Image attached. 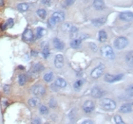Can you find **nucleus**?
Segmentation results:
<instances>
[{
    "label": "nucleus",
    "instance_id": "4",
    "mask_svg": "<svg viewBox=\"0 0 133 124\" xmlns=\"http://www.w3.org/2000/svg\"><path fill=\"white\" fill-rule=\"evenodd\" d=\"M105 72V64L100 63L97 67H95L91 72V77L93 79H99Z\"/></svg>",
    "mask_w": 133,
    "mask_h": 124
},
{
    "label": "nucleus",
    "instance_id": "2",
    "mask_svg": "<svg viewBox=\"0 0 133 124\" xmlns=\"http://www.w3.org/2000/svg\"><path fill=\"white\" fill-rule=\"evenodd\" d=\"M101 106L107 111H113L116 108V102L113 99H104L101 101Z\"/></svg>",
    "mask_w": 133,
    "mask_h": 124
},
{
    "label": "nucleus",
    "instance_id": "12",
    "mask_svg": "<svg viewBox=\"0 0 133 124\" xmlns=\"http://www.w3.org/2000/svg\"><path fill=\"white\" fill-rule=\"evenodd\" d=\"M33 32L31 30H30V28H27L25 31H24V33H23V40L26 42H31L33 40Z\"/></svg>",
    "mask_w": 133,
    "mask_h": 124
},
{
    "label": "nucleus",
    "instance_id": "29",
    "mask_svg": "<svg viewBox=\"0 0 133 124\" xmlns=\"http://www.w3.org/2000/svg\"><path fill=\"white\" fill-rule=\"evenodd\" d=\"M84 82L82 80H78L77 82H75L74 84H73V87H74L76 90H79V89L82 87V85H83Z\"/></svg>",
    "mask_w": 133,
    "mask_h": 124
},
{
    "label": "nucleus",
    "instance_id": "19",
    "mask_svg": "<svg viewBox=\"0 0 133 124\" xmlns=\"http://www.w3.org/2000/svg\"><path fill=\"white\" fill-rule=\"evenodd\" d=\"M108 39V34L105 31H100L98 33V40H99L100 43H104V42L107 41Z\"/></svg>",
    "mask_w": 133,
    "mask_h": 124
},
{
    "label": "nucleus",
    "instance_id": "20",
    "mask_svg": "<svg viewBox=\"0 0 133 124\" xmlns=\"http://www.w3.org/2000/svg\"><path fill=\"white\" fill-rule=\"evenodd\" d=\"M29 8H30V5H29L28 3H20V4L17 5V10L21 11V12L27 11L29 10Z\"/></svg>",
    "mask_w": 133,
    "mask_h": 124
},
{
    "label": "nucleus",
    "instance_id": "26",
    "mask_svg": "<svg viewBox=\"0 0 133 124\" xmlns=\"http://www.w3.org/2000/svg\"><path fill=\"white\" fill-rule=\"evenodd\" d=\"M45 32H46V31H45L44 28H37V32H36L35 39H39V38H41V37H43V36L45 35Z\"/></svg>",
    "mask_w": 133,
    "mask_h": 124
},
{
    "label": "nucleus",
    "instance_id": "35",
    "mask_svg": "<svg viewBox=\"0 0 133 124\" xmlns=\"http://www.w3.org/2000/svg\"><path fill=\"white\" fill-rule=\"evenodd\" d=\"M4 92H6V93H10V91H11V86L10 85H4Z\"/></svg>",
    "mask_w": 133,
    "mask_h": 124
},
{
    "label": "nucleus",
    "instance_id": "21",
    "mask_svg": "<svg viewBox=\"0 0 133 124\" xmlns=\"http://www.w3.org/2000/svg\"><path fill=\"white\" fill-rule=\"evenodd\" d=\"M105 23V17H101V18H98V19H93L92 20V24L95 26V27H100V26L104 25Z\"/></svg>",
    "mask_w": 133,
    "mask_h": 124
},
{
    "label": "nucleus",
    "instance_id": "6",
    "mask_svg": "<svg viewBox=\"0 0 133 124\" xmlns=\"http://www.w3.org/2000/svg\"><path fill=\"white\" fill-rule=\"evenodd\" d=\"M32 94L36 97H43L46 94V88L45 86L41 84H36L32 87Z\"/></svg>",
    "mask_w": 133,
    "mask_h": 124
},
{
    "label": "nucleus",
    "instance_id": "18",
    "mask_svg": "<svg viewBox=\"0 0 133 124\" xmlns=\"http://www.w3.org/2000/svg\"><path fill=\"white\" fill-rule=\"evenodd\" d=\"M42 54H43L45 59H47L50 56V49H49V46H48L47 43L42 44Z\"/></svg>",
    "mask_w": 133,
    "mask_h": 124
},
{
    "label": "nucleus",
    "instance_id": "16",
    "mask_svg": "<svg viewBox=\"0 0 133 124\" xmlns=\"http://www.w3.org/2000/svg\"><path fill=\"white\" fill-rule=\"evenodd\" d=\"M54 85L58 88H65L66 86V82L63 79V78H57L55 80Z\"/></svg>",
    "mask_w": 133,
    "mask_h": 124
},
{
    "label": "nucleus",
    "instance_id": "7",
    "mask_svg": "<svg viewBox=\"0 0 133 124\" xmlns=\"http://www.w3.org/2000/svg\"><path fill=\"white\" fill-rule=\"evenodd\" d=\"M124 75L119 74V75H111V74H105V82L107 83H115V82H118V81L122 80Z\"/></svg>",
    "mask_w": 133,
    "mask_h": 124
},
{
    "label": "nucleus",
    "instance_id": "39",
    "mask_svg": "<svg viewBox=\"0 0 133 124\" xmlns=\"http://www.w3.org/2000/svg\"><path fill=\"white\" fill-rule=\"evenodd\" d=\"M74 1H75V0H66V4L68 6H70V5H72V4L74 3Z\"/></svg>",
    "mask_w": 133,
    "mask_h": 124
},
{
    "label": "nucleus",
    "instance_id": "44",
    "mask_svg": "<svg viewBox=\"0 0 133 124\" xmlns=\"http://www.w3.org/2000/svg\"><path fill=\"white\" fill-rule=\"evenodd\" d=\"M32 55H37V51H34V50H33V51H32Z\"/></svg>",
    "mask_w": 133,
    "mask_h": 124
},
{
    "label": "nucleus",
    "instance_id": "40",
    "mask_svg": "<svg viewBox=\"0 0 133 124\" xmlns=\"http://www.w3.org/2000/svg\"><path fill=\"white\" fill-rule=\"evenodd\" d=\"M89 46H90V47H92V50H93V51H96V50H97V47H95V45L93 44V43L89 44Z\"/></svg>",
    "mask_w": 133,
    "mask_h": 124
},
{
    "label": "nucleus",
    "instance_id": "32",
    "mask_svg": "<svg viewBox=\"0 0 133 124\" xmlns=\"http://www.w3.org/2000/svg\"><path fill=\"white\" fill-rule=\"evenodd\" d=\"M6 25H7V27H8V28H12V27H14V19H12V18H9L8 21L6 22Z\"/></svg>",
    "mask_w": 133,
    "mask_h": 124
},
{
    "label": "nucleus",
    "instance_id": "22",
    "mask_svg": "<svg viewBox=\"0 0 133 124\" xmlns=\"http://www.w3.org/2000/svg\"><path fill=\"white\" fill-rule=\"evenodd\" d=\"M81 44H82V40H80L79 38L77 39H74V40H72L71 43H70V47L72 48H79L81 47Z\"/></svg>",
    "mask_w": 133,
    "mask_h": 124
},
{
    "label": "nucleus",
    "instance_id": "3",
    "mask_svg": "<svg viewBox=\"0 0 133 124\" xmlns=\"http://www.w3.org/2000/svg\"><path fill=\"white\" fill-rule=\"evenodd\" d=\"M101 53H102L103 57H105V58L108 59V60H113L115 58V54H114L113 49L109 46L103 47L102 49H101Z\"/></svg>",
    "mask_w": 133,
    "mask_h": 124
},
{
    "label": "nucleus",
    "instance_id": "43",
    "mask_svg": "<svg viewBox=\"0 0 133 124\" xmlns=\"http://www.w3.org/2000/svg\"><path fill=\"white\" fill-rule=\"evenodd\" d=\"M4 4H5L4 0H0V7H3V6H4Z\"/></svg>",
    "mask_w": 133,
    "mask_h": 124
},
{
    "label": "nucleus",
    "instance_id": "11",
    "mask_svg": "<svg viewBox=\"0 0 133 124\" xmlns=\"http://www.w3.org/2000/svg\"><path fill=\"white\" fill-rule=\"evenodd\" d=\"M119 18L123 21H127V22H129L131 21L133 18V14L130 11H125V12H121L119 15Z\"/></svg>",
    "mask_w": 133,
    "mask_h": 124
},
{
    "label": "nucleus",
    "instance_id": "24",
    "mask_svg": "<svg viewBox=\"0 0 133 124\" xmlns=\"http://www.w3.org/2000/svg\"><path fill=\"white\" fill-rule=\"evenodd\" d=\"M53 80V73L52 72H48L44 75V81L46 83H50Z\"/></svg>",
    "mask_w": 133,
    "mask_h": 124
},
{
    "label": "nucleus",
    "instance_id": "27",
    "mask_svg": "<svg viewBox=\"0 0 133 124\" xmlns=\"http://www.w3.org/2000/svg\"><path fill=\"white\" fill-rule=\"evenodd\" d=\"M37 15H38L40 18L44 19V18H46V16H47V11H46V10H44V9H39L38 11H37Z\"/></svg>",
    "mask_w": 133,
    "mask_h": 124
},
{
    "label": "nucleus",
    "instance_id": "8",
    "mask_svg": "<svg viewBox=\"0 0 133 124\" xmlns=\"http://www.w3.org/2000/svg\"><path fill=\"white\" fill-rule=\"evenodd\" d=\"M90 94H91V96L95 99H101L104 95H105V91L101 89L100 87L98 86H94L93 88L91 89V91H90Z\"/></svg>",
    "mask_w": 133,
    "mask_h": 124
},
{
    "label": "nucleus",
    "instance_id": "42",
    "mask_svg": "<svg viewBox=\"0 0 133 124\" xmlns=\"http://www.w3.org/2000/svg\"><path fill=\"white\" fill-rule=\"evenodd\" d=\"M129 96L132 97V86L129 87Z\"/></svg>",
    "mask_w": 133,
    "mask_h": 124
},
{
    "label": "nucleus",
    "instance_id": "33",
    "mask_svg": "<svg viewBox=\"0 0 133 124\" xmlns=\"http://www.w3.org/2000/svg\"><path fill=\"white\" fill-rule=\"evenodd\" d=\"M56 105H57V103H56V100L55 99H51L50 100V106L51 108H54V107H56Z\"/></svg>",
    "mask_w": 133,
    "mask_h": 124
},
{
    "label": "nucleus",
    "instance_id": "31",
    "mask_svg": "<svg viewBox=\"0 0 133 124\" xmlns=\"http://www.w3.org/2000/svg\"><path fill=\"white\" fill-rule=\"evenodd\" d=\"M132 52H129L127 55V62H128V63H129V65H132Z\"/></svg>",
    "mask_w": 133,
    "mask_h": 124
},
{
    "label": "nucleus",
    "instance_id": "9",
    "mask_svg": "<svg viewBox=\"0 0 133 124\" xmlns=\"http://www.w3.org/2000/svg\"><path fill=\"white\" fill-rule=\"evenodd\" d=\"M94 108H95V104L92 100H87V101L84 102L83 110L85 113H87V114L91 113L92 111L94 110Z\"/></svg>",
    "mask_w": 133,
    "mask_h": 124
},
{
    "label": "nucleus",
    "instance_id": "10",
    "mask_svg": "<svg viewBox=\"0 0 133 124\" xmlns=\"http://www.w3.org/2000/svg\"><path fill=\"white\" fill-rule=\"evenodd\" d=\"M54 65H55L56 68H62L63 67V65H64V57L62 54H58V55L55 56Z\"/></svg>",
    "mask_w": 133,
    "mask_h": 124
},
{
    "label": "nucleus",
    "instance_id": "38",
    "mask_svg": "<svg viewBox=\"0 0 133 124\" xmlns=\"http://www.w3.org/2000/svg\"><path fill=\"white\" fill-rule=\"evenodd\" d=\"M82 124H94V122L92 121L91 119H87V120L82 122Z\"/></svg>",
    "mask_w": 133,
    "mask_h": 124
},
{
    "label": "nucleus",
    "instance_id": "15",
    "mask_svg": "<svg viewBox=\"0 0 133 124\" xmlns=\"http://www.w3.org/2000/svg\"><path fill=\"white\" fill-rule=\"evenodd\" d=\"M53 47H55V49L57 50H63L65 48V45L61 40H59L58 38H55L53 39Z\"/></svg>",
    "mask_w": 133,
    "mask_h": 124
},
{
    "label": "nucleus",
    "instance_id": "37",
    "mask_svg": "<svg viewBox=\"0 0 133 124\" xmlns=\"http://www.w3.org/2000/svg\"><path fill=\"white\" fill-rule=\"evenodd\" d=\"M41 2L43 5H46V6H50V0H41Z\"/></svg>",
    "mask_w": 133,
    "mask_h": 124
},
{
    "label": "nucleus",
    "instance_id": "25",
    "mask_svg": "<svg viewBox=\"0 0 133 124\" xmlns=\"http://www.w3.org/2000/svg\"><path fill=\"white\" fill-rule=\"evenodd\" d=\"M29 105L30 106H31V107H35V106H37V105L39 104V99H36V98H33V99H29Z\"/></svg>",
    "mask_w": 133,
    "mask_h": 124
},
{
    "label": "nucleus",
    "instance_id": "13",
    "mask_svg": "<svg viewBox=\"0 0 133 124\" xmlns=\"http://www.w3.org/2000/svg\"><path fill=\"white\" fill-rule=\"evenodd\" d=\"M44 70V66L42 65L41 63H34L31 66V72L33 74H39L40 72H42Z\"/></svg>",
    "mask_w": 133,
    "mask_h": 124
},
{
    "label": "nucleus",
    "instance_id": "45",
    "mask_svg": "<svg viewBox=\"0 0 133 124\" xmlns=\"http://www.w3.org/2000/svg\"><path fill=\"white\" fill-rule=\"evenodd\" d=\"M47 124H49V123H47Z\"/></svg>",
    "mask_w": 133,
    "mask_h": 124
},
{
    "label": "nucleus",
    "instance_id": "30",
    "mask_svg": "<svg viewBox=\"0 0 133 124\" xmlns=\"http://www.w3.org/2000/svg\"><path fill=\"white\" fill-rule=\"evenodd\" d=\"M114 120H115V123L116 124H125V121L123 120V119L119 115H116V116H114Z\"/></svg>",
    "mask_w": 133,
    "mask_h": 124
},
{
    "label": "nucleus",
    "instance_id": "5",
    "mask_svg": "<svg viewBox=\"0 0 133 124\" xmlns=\"http://www.w3.org/2000/svg\"><path fill=\"white\" fill-rule=\"evenodd\" d=\"M128 45V40L125 37H118L114 42V46L117 49H123Z\"/></svg>",
    "mask_w": 133,
    "mask_h": 124
},
{
    "label": "nucleus",
    "instance_id": "41",
    "mask_svg": "<svg viewBox=\"0 0 133 124\" xmlns=\"http://www.w3.org/2000/svg\"><path fill=\"white\" fill-rule=\"evenodd\" d=\"M6 28H7V25H6V23L5 24H2V25H1V30H2V31H5Z\"/></svg>",
    "mask_w": 133,
    "mask_h": 124
},
{
    "label": "nucleus",
    "instance_id": "17",
    "mask_svg": "<svg viewBox=\"0 0 133 124\" xmlns=\"http://www.w3.org/2000/svg\"><path fill=\"white\" fill-rule=\"evenodd\" d=\"M93 6H94V8L98 11H101V10H104L105 7V3L103 0H94V2H93Z\"/></svg>",
    "mask_w": 133,
    "mask_h": 124
},
{
    "label": "nucleus",
    "instance_id": "1",
    "mask_svg": "<svg viewBox=\"0 0 133 124\" xmlns=\"http://www.w3.org/2000/svg\"><path fill=\"white\" fill-rule=\"evenodd\" d=\"M65 19V13L63 11H56L51 15V17L49 20V25L50 27H54L56 24L60 22H63Z\"/></svg>",
    "mask_w": 133,
    "mask_h": 124
},
{
    "label": "nucleus",
    "instance_id": "36",
    "mask_svg": "<svg viewBox=\"0 0 133 124\" xmlns=\"http://www.w3.org/2000/svg\"><path fill=\"white\" fill-rule=\"evenodd\" d=\"M32 124H41V120L38 118H35L32 119Z\"/></svg>",
    "mask_w": 133,
    "mask_h": 124
},
{
    "label": "nucleus",
    "instance_id": "23",
    "mask_svg": "<svg viewBox=\"0 0 133 124\" xmlns=\"http://www.w3.org/2000/svg\"><path fill=\"white\" fill-rule=\"evenodd\" d=\"M27 82H28V77H27V75L20 74L19 76H18V83H19L20 85H24Z\"/></svg>",
    "mask_w": 133,
    "mask_h": 124
},
{
    "label": "nucleus",
    "instance_id": "28",
    "mask_svg": "<svg viewBox=\"0 0 133 124\" xmlns=\"http://www.w3.org/2000/svg\"><path fill=\"white\" fill-rule=\"evenodd\" d=\"M39 111H40V114H41V115H47V114H49V109H48V107L45 106V105H41L40 108H39Z\"/></svg>",
    "mask_w": 133,
    "mask_h": 124
},
{
    "label": "nucleus",
    "instance_id": "34",
    "mask_svg": "<svg viewBox=\"0 0 133 124\" xmlns=\"http://www.w3.org/2000/svg\"><path fill=\"white\" fill-rule=\"evenodd\" d=\"M71 28H72V25H70L69 23H66V24H65L64 25V30H66L68 31H70Z\"/></svg>",
    "mask_w": 133,
    "mask_h": 124
},
{
    "label": "nucleus",
    "instance_id": "14",
    "mask_svg": "<svg viewBox=\"0 0 133 124\" xmlns=\"http://www.w3.org/2000/svg\"><path fill=\"white\" fill-rule=\"evenodd\" d=\"M131 111H132V104L131 103H125V104H123L120 108V112L123 114H128V113H130Z\"/></svg>",
    "mask_w": 133,
    "mask_h": 124
}]
</instances>
